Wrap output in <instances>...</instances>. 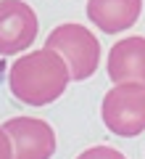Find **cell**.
I'll list each match as a JSON object with an SVG mask.
<instances>
[{"mask_svg": "<svg viewBox=\"0 0 145 159\" xmlns=\"http://www.w3.org/2000/svg\"><path fill=\"white\" fill-rule=\"evenodd\" d=\"M3 130L13 141V159H50L56 154V130L37 117H11Z\"/></svg>", "mask_w": 145, "mask_h": 159, "instance_id": "cell-5", "label": "cell"}, {"mask_svg": "<svg viewBox=\"0 0 145 159\" xmlns=\"http://www.w3.org/2000/svg\"><path fill=\"white\" fill-rule=\"evenodd\" d=\"M77 159H127V157L113 146H95V148H84Z\"/></svg>", "mask_w": 145, "mask_h": 159, "instance_id": "cell-8", "label": "cell"}, {"mask_svg": "<svg viewBox=\"0 0 145 159\" xmlns=\"http://www.w3.org/2000/svg\"><path fill=\"white\" fill-rule=\"evenodd\" d=\"M143 13V0H87V19L100 32L116 34L129 29Z\"/></svg>", "mask_w": 145, "mask_h": 159, "instance_id": "cell-7", "label": "cell"}, {"mask_svg": "<svg viewBox=\"0 0 145 159\" xmlns=\"http://www.w3.org/2000/svg\"><path fill=\"white\" fill-rule=\"evenodd\" d=\"M37 13L24 0H0V56L27 51L37 37Z\"/></svg>", "mask_w": 145, "mask_h": 159, "instance_id": "cell-4", "label": "cell"}, {"mask_svg": "<svg viewBox=\"0 0 145 159\" xmlns=\"http://www.w3.org/2000/svg\"><path fill=\"white\" fill-rule=\"evenodd\" d=\"M45 48H53L56 53H61V58L66 61L71 80H87L95 74L98 64H100V43L82 24H58L48 40H45Z\"/></svg>", "mask_w": 145, "mask_h": 159, "instance_id": "cell-2", "label": "cell"}, {"mask_svg": "<svg viewBox=\"0 0 145 159\" xmlns=\"http://www.w3.org/2000/svg\"><path fill=\"white\" fill-rule=\"evenodd\" d=\"M106 72L113 85L119 82L145 85V37L134 34V37H124L113 43V48L108 51Z\"/></svg>", "mask_w": 145, "mask_h": 159, "instance_id": "cell-6", "label": "cell"}, {"mask_svg": "<svg viewBox=\"0 0 145 159\" xmlns=\"http://www.w3.org/2000/svg\"><path fill=\"white\" fill-rule=\"evenodd\" d=\"M13 157H16V154H13V141H11V135L3 130V125H0V159H13Z\"/></svg>", "mask_w": 145, "mask_h": 159, "instance_id": "cell-9", "label": "cell"}, {"mask_svg": "<svg viewBox=\"0 0 145 159\" xmlns=\"http://www.w3.org/2000/svg\"><path fill=\"white\" fill-rule=\"evenodd\" d=\"M103 125L122 138H134L145 130V85L119 82L103 96Z\"/></svg>", "mask_w": 145, "mask_h": 159, "instance_id": "cell-3", "label": "cell"}, {"mask_svg": "<svg viewBox=\"0 0 145 159\" xmlns=\"http://www.w3.org/2000/svg\"><path fill=\"white\" fill-rule=\"evenodd\" d=\"M69 82H71V72L61 53H56L53 48L24 53L11 64V72H8V88L13 98H19L27 106L53 103L63 96Z\"/></svg>", "mask_w": 145, "mask_h": 159, "instance_id": "cell-1", "label": "cell"}]
</instances>
